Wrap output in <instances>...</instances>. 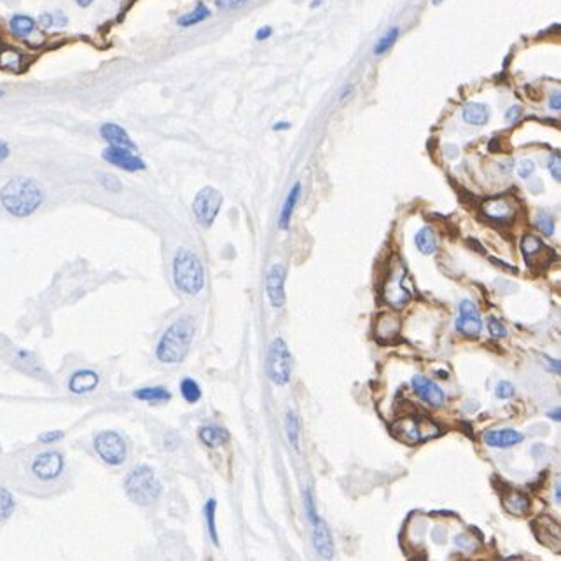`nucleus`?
<instances>
[{"instance_id":"423d86ee","label":"nucleus","mask_w":561,"mask_h":561,"mask_svg":"<svg viewBox=\"0 0 561 561\" xmlns=\"http://www.w3.org/2000/svg\"><path fill=\"white\" fill-rule=\"evenodd\" d=\"M406 266L400 262L399 257L393 259L392 266L389 269V275L385 278L383 287H381V299L389 306L400 310L411 301V293L404 287V280H406Z\"/></svg>"},{"instance_id":"3c124183","label":"nucleus","mask_w":561,"mask_h":561,"mask_svg":"<svg viewBox=\"0 0 561 561\" xmlns=\"http://www.w3.org/2000/svg\"><path fill=\"white\" fill-rule=\"evenodd\" d=\"M76 2H77V5H81V8H88L93 0H76Z\"/></svg>"},{"instance_id":"ea45409f","label":"nucleus","mask_w":561,"mask_h":561,"mask_svg":"<svg viewBox=\"0 0 561 561\" xmlns=\"http://www.w3.org/2000/svg\"><path fill=\"white\" fill-rule=\"evenodd\" d=\"M534 172H535V163L534 161H530V159H523V161L519 163V166H518V175H519V177L528 179Z\"/></svg>"},{"instance_id":"f257e3e1","label":"nucleus","mask_w":561,"mask_h":561,"mask_svg":"<svg viewBox=\"0 0 561 561\" xmlns=\"http://www.w3.org/2000/svg\"><path fill=\"white\" fill-rule=\"evenodd\" d=\"M44 200L43 189L32 179H11L0 192V201L5 210L16 217L32 216Z\"/></svg>"},{"instance_id":"7ed1b4c3","label":"nucleus","mask_w":561,"mask_h":561,"mask_svg":"<svg viewBox=\"0 0 561 561\" xmlns=\"http://www.w3.org/2000/svg\"><path fill=\"white\" fill-rule=\"evenodd\" d=\"M173 282L181 293L189 296H196L205 287L203 264L191 250H179L173 259Z\"/></svg>"},{"instance_id":"37998d69","label":"nucleus","mask_w":561,"mask_h":561,"mask_svg":"<svg viewBox=\"0 0 561 561\" xmlns=\"http://www.w3.org/2000/svg\"><path fill=\"white\" fill-rule=\"evenodd\" d=\"M38 21H41V25H43V27H46V28L54 27V14H51V12H44V14L41 16V19H38Z\"/></svg>"},{"instance_id":"1a4fd4ad","label":"nucleus","mask_w":561,"mask_h":561,"mask_svg":"<svg viewBox=\"0 0 561 561\" xmlns=\"http://www.w3.org/2000/svg\"><path fill=\"white\" fill-rule=\"evenodd\" d=\"M95 450L108 466H121L126 460V442L117 432H100L95 437Z\"/></svg>"},{"instance_id":"2f4dec72","label":"nucleus","mask_w":561,"mask_h":561,"mask_svg":"<svg viewBox=\"0 0 561 561\" xmlns=\"http://www.w3.org/2000/svg\"><path fill=\"white\" fill-rule=\"evenodd\" d=\"M208 16H210V11H208L203 4H198V8L194 9V11L189 12V14H185V16H182V18L179 19V25H181V27H192V25L205 21Z\"/></svg>"},{"instance_id":"393cba45","label":"nucleus","mask_w":561,"mask_h":561,"mask_svg":"<svg viewBox=\"0 0 561 561\" xmlns=\"http://www.w3.org/2000/svg\"><path fill=\"white\" fill-rule=\"evenodd\" d=\"M200 439L203 441V444L210 448H217L222 446L224 442H227L229 435L224 431L222 427H217V425H207V427L200 428Z\"/></svg>"},{"instance_id":"6e6d98bb","label":"nucleus","mask_w":561,"mask_h":561,"mask_svg":"<svg viewBox=\"0 0 561 561\" xmlns=\"http://www.w3.org/2000/svg\"><path fill=\"white\" fill-rule=\"evenodd\" d=\"M442 0H434V4H441Z\"/></svg>"},{"instance_id":"72a5a7b5","label":"nucleus","mask_w":561,"mask_h":561,"mask_svg":"<svg viewBox=\"0 0 561 561\" xmlns=\"http://www.w3.org/2000/svg\"><path fill=\"white\" fill-rule=\"evenodd\" d=\"M397 37H399V28H396V27L390 28V30L387 32V34H385L383 37H381L376 43V46H374V54L381 56L383 53H387V51H389L390 47L396 44Z\"/></svg>"},{"instance_id":"de8ad7c7","label":"nucleus","mask_w":561,"mask_h":561,"mask_svg":"<svg viewBox=\"0 0 561 561\" xmlns=\"http://www.w3.org/2000/svg\"><path fill=\"white\" fill-rule=\"evenodd\" d=\"M8 156H9V147H8V144L2 142V140H0V163L5 161V159H8Z\"/></svg>"},{"instance_id":"c85d7f7f","label":"nucleus","mask_w":561,"mask_h":561,"mask_svg":"<svg viewBox=\"0 0 561 561\" xmlns=\"http://www.w3.org/2000/svg\"><path fill=\"white\" fill-rule=\"evenodd\" d=\"M11 30L12 34L18 35V37H28V35L34 34L35 30V21L34 18L25 14H16L11 18Z\"/></svg>"},{"instance_id":"f8f14e48","label":"nucleus","mask_w":561,"mask_h":561,"mask_svg":"<svg viewBox=\"0 0 561 561\" xmlns=\"http://www.w3.org/2000/svg\"><path fill=\"white\" fill-rule=\"evenodd\" d=\"M521 252H523V257L527 261L528 268L531 269H544L556 259V254H554L549 247L544 245L542 240H538L537 236L531 235L523 236V240H521Z\"/></svg>"},{"instance_id":"7c9ffc66","label":"nucleus","mask_w":561,"mask_h":561,"mask_svg":"<svg viewBox=\"0 0 561 561\" xmlns=\"http://www.w3.org/2000/svg\"><path fill=\"white\" fill-rule=\"evenodd\" d=\"M216 500H208L207 505H205V516H207V527H208V534H210L211 542L219 546V535H217V525H216Z\"/></svg>"},{"instance_id":"5fc2aeb1","label":"nucleus","mask_w":561,"mask_h":561,"mask_svg":"<svg viewBox=\"0 0 561 561\" xmlns=\"http://www.w3.org/2000/svg\"><path fill=\"white\" fill-rule=\"evenodd\" d=\"M320 2H322V0H315V2H313V8H315V5H319Z\"/></svg>"},{"instance_id":"b1692460","label":"nucleus","mask_w":561,"mask_h":561,"mask_svg":"<svg viewBox=\"0 0 561 561\" xmlns=\"http://www.w3.org/2000/svg\"><path fill=\"white\" fill-rule=\"evenodd\" d=\"M299 196H301V182H296L294 187L290 189V192H288L287 200H285V203H284V208H282V211H280V219H278V222H280L282 229H287L288 227V222H290V219H293V211H294V208H296Z\"/></svg>"},{"instance_id":"49530a36","label":"nucleus","mask_w":561,"mask_h":561,"mask_svg":"<svg viewBox=\"0 0 561 561\" xmlns=\"http://www.w3.org/2000/svg\"><path fill=\"white\" fill-rule=\"evenodd\" d=\"M271 34H273V30H271L269 27H264V28H261L257 34H255V37H257V41H264V38H268Z\"/></svg>"},{"instance_id":"a878e982","label":"nucleus","mask_w":561,"mask_h":561,"mask_svg":"<svg viewBox=\"0 0 561 561\" xmlns=\"http://www.w3.org/2000/svg\"><path fill=\"white\" fill-rule=\"evenodd\" d=\"M490 112L485 104H469L463 107V119L469 124H476V126H483L488 123Z\"/></svg>"},{"instance_id":"a18cd8bd","label":"nucleus","mask_w":561,"mask_h":561,"mask_svg":"<svg viewBox=\"0 0 561 561\" xmlns=\"http://www.w3.org/2000/svg\"><path fill=\"white\" fill-rule=\"evenodd\" d=\"M551 108H553V111H560V108H561L560 91L553 93V96H551Z\"/></svg>"},{"instance_id":"412c9836","label":"nucleus","mask_w":561,"mask_h":561,"mask_svg":"<svg viewBox=\"0 0 561 561\" xmlns=\"http://www.w3.org/2000/svg\"><path fill=\"white\" fill-rule=\"evenodd\" d=\"M502 504L509 514L514 516H525L530 511V499L525 493L514 492V490H507L502 496Z\"/></svg>"},{"instance_id":"c756f323","label":"nucleus","mask_w":561,"mask_h":561,"mask_svg":"<svg viewBox=\"0 0 561 561\" xmlns=\"http://www.w3.org/2000/svg\"><path fill=\"white\" fill-rule=\"evenodd\" d=\"M285 431H287V437L290 446L294 450H299V420H297L296 413L288 411L287 420H285Z\"/></svg>"},{"instance_id":"cd10ccee","label":"nucleus","mask_w":561,"mask_h":561,"mask_svg":"<svg viewBox=\"0 0 561 561\" xmlns=\"http://www.w3.org/2000/svg\"><path fill=\"white\" fill-rule=\"evenodd\" d=\"M135 397L140 400H149V402H168L172 399V393L165 387H147L135 392Z\"/></svg>"},{"instance_id":"09e8293b","label":"nucleus","mask_w":561,"mask_h":561,"mask_svg":"<svg viewBox=\"0 0 561 561\" xmlns=\"http://www.w3.org/2000/svg\"><path fill=\"white\" fill-rule=\"evenodd\" d=\"M544 358L547 360V365H551L553 373L560 374V360H554V358H549V357H544Z\"/></svg>"},{"instance_id":"4c0bfd02","label":"nucleus","mask_w":561,"mask_h":561,"mask_svg":"<svg viewBox=\"0 0 561 561\" xmlns=\"http://www.w3.org/2000/svg\"><path fill=\"white\" fill-rule=\"evenodd\" d=\"M247 2H250V0H216V5L220 11H231V9L242 8Z\"/></svg>"},{"instance_id":"f704fd0d","label":"nucleus","mask_w":561,"mask_h":561,"mask_svg":"<svg viewBox=\"0 0 561 561\" xmlns=\"http://www.w3.org/2000/svg\"><path fill=\"white\" fill-rule=\"evenodd\" d=\"M535 226H537V229L540 231L544 236H553L554 219L549 211H544V210L538 211L537 217H535Z\"/></svg>"},{"instance_id":"e433bc0d","label":"nucleus","mask_w":561,"mask_h":561,"mask_svg":"<svg viewBox=\"0 0 561 561\" xmlns=\"http://www.w3.org/2000/svg\"><path fill=\"white\" fill-rule=\"evenodd\" d=\"M495 396L499 397V399H511V397L514 396V387H512V383H509V381H500V383L496 385Z\"/></svg>"},{"instance_id":"5701e85b","label":"nucleus","mask_w":561,"mask_h":561,"mask_svg":"<svg viewBox=\"0 0 561 561\" xmlns=\"http://www.w3.org/2000/svg\"><path fill=\"white\" fill-rule=\"evenodd\" d=\"M485 214L488 219L495 220V222H505L512 217V208L507 201L504 200H492L490 203L485 205Z\"/></svg>"},{"instance_id":"2eb2a0df","label":"nucleus","mask_w":561,"mask_h":561,"mask_svg":"<svg viewBox=\"0 0 561 561\" xmlns=\"http://www.w3.org/2000/svg\"><path fill=\"white\" fill-rule=\"evenodd\" d=\"M104 159L117 168L126 170V172H139V170L146 168V163L139 156H135L131 149H124V147L108 146L104 150Z\"/></svg>"},{"instance_id":"c9c22d12","label":"nucleus","mask_w":561,"mask_h":561,"mask_svg":"<svg viewBox=\"0 0 561 561\" xmlns=\"http://www.w3.org/2000/svg\"><path fill=\"white\" fill-rule=\"evenodd\" d=\"M14 511V496L11 492L0 486V521H4Z\"/></svg>"},{"instance_id":"39448f33","label":"nucleus","mask_w":561,"mask_h":561,"mask_svg":"<svg viewBox=\"0 0 561 561\" xmlns=\"http://www.w3.org/2000/svg\"><path fill=\"white\" fill-rule=\"evenodd\" d=\"M128 496L139 505H150L161 495V483L152 469L142 466L131 470L124 479Z\"/></svg>"},{"instance_id":"4be33fe9","label":"nucleus","mask_w":561,"mask_h":561,"mask_svg":"<svg viewBox=\"0 0 561 561\" xmlns=\"http://www.w3.org/2000/svg\"><path fill=\"white\" fill-rule=\"evenodd\" d=\"M98 383H100V378H98L96 373H93V371H79V373H76L70 378L69 389L73 393H88L93 392L98 387Z\"/></svg>"},{"instance_id":"473e14b6","label":"nucleus","mask_w":561,"mask_h":561,"mask_svg":"<svg viewBox=\"0 0 561 561\" xmlns=\"http://www.w3.org/2000/svg\"><path fill=\"white\" fill-rule=\"evenodd\" d=\"M181 392H182V396H184V399L191 404L198 402L201 397L200 385H198L194 380H191V378H185V380H182Z\"/></svg>"},{"instance_id":"603ef678","label":"nucleus","mask_w":561,"mask_h":561,"mask_svg":"<svg viewBox=\"0 0 561 561\" xmlns=\"http://www.w3.org/2000/svg\"><path fill=\"white\" fill-rule=\"evenodd\" d=\"M288 123H277L275 124V130H287Z\"/></svg>"},{"instance_id":"9d476101","label":"nucleus","mask_w":561,"mask_h":561,"mask_svg":"<svg viewBox=\"0 0 561 561\" xmlns=\"http://www.w3.org/2000/svg\"><path fill=\"white\" fill-rule=\"evenodd\" d=\"M220 205H222V194L216 187L208 185V187L201 189L192 203V210H194L198 222L205 227L211 226L219 214Z\"/></svg>"},{"instance_id":"a19ab883","label":"nucleus","mask_w":561,"mask_h":561,"mask_svg":"<svg viewBox=\"0 0 561 561\" xmlns=\"http://www.w3.org/2000/svg\"><path fill=\"white\" fill-rule=\"evenodd\" d=\"M560 163H561L560 154H553V156H551V161H549V172H551V175H553L554 181H558V182L561 181Z\"/></svg>"},{"instance_id":"ddd939ff","label":"nucleus","mask_w":561,"mask_h":561,"mask_svg":"<svg viewBox=\"0 0 561 561\" xmlns=\"http://www.w3.org/2000/svg\"><path fill=\"white\" fill-rule=\"evenodd\" d=\"M457 329L467 338H477L483 329V320H481L479 312H477L476 304L472 301L466 299L460 303L458 308V320Z\"/></svg>"},{"instance_id":"6ab92c4d","label":"nucleus","mask_w":561,"mask_h":561,"mask_svg":"<svg viewBox=\"0 0 561 561\" xmlns=\"http://www.w3.org/2000/svg\"><path fill=\"white\" fill-rule=\"evenodd\" d=\"M523 434L512 428H502V431H490L485 434V441L492 448H511L523 441Z\"/></svg>"},{"instance_id":"c03bdc74","label":"nucleus","mask_w":561,"mask_h":561,"mask_svg":"<svg viewBox=\"0 0 561 561\" xmlns=\"http://www.w3.org/2000/svg\"><path fill=\"white\" fill-rule=\"evenodd\" d=\"M62 437H63L62 432H56V434H54V432H51V434L41 435V441H43V442H51V441H58V439H62Z\"/></svg>"},{"instance_id":"f03ea898","label":"nucleus","mask_w":561,"mask_h":561,"mask_svg":"<svg viewBox=\"0 0 561 561\" xmlns=\"http://www.w3.org/2000/svg\"><path fill=\"white\" fill-rule=\"evenodd\" d=\"M194 339V323L191 317L175 320L161 336L156 348V357L165 364H179L187 355L189 346Z\"/></svg>"},{"instance_id":"8fccbe9b","label":"nucleus","mask_w":561,"mask_h":561,"mask_svg":"<svg viewBox=\"0 0 561 561\" xmlns=\"http://www.w3.org/2000/svg\"><path fill=\"white\" fill-rule=\"evenodd\" d=\"M551 418L554 420V422H560V416H561V413H560V409H554L553 413H551Z\"/></svg>"},{"instance_id":"9b49d317","label":"nucleus","mask_w":561,"mask_h":561,"mask_svg":"<svg viewBox=\"0 0 561 561\" xmlns=\"http://www.w3.org/2000/svg\"><path fill=\"white\" fill-rule=\"evenodd\" d=\"M65 461L58 451H44L37 455L30 463V472L41 483H49L63 472Z\"/></svg>"},{"instance_id":"0eeeda50","label":"nucleus","mask_w":561,"mask_h":561,"mask_svg":"<svg viewBox=\"0 0 561 561\" xmlns=\"http://www.w3.org/2000/svg\"><path fill=\"white\" fill-rule=\"evenodd\" d=\"M304 507H306V516L310 519V525H312V538L315 551L323 560H331L334 556V542H332L331 531L327 528L325 521L320 519L319 512H317L315 500H313V495L310 490L304 493Z\"/></svg>"},{"instance_id":"f3484780","label":"nucleus","mask_w":561,"mask_h":561,"mask_svg":"<svg viewBox=\"0 0 561 561\" xmlns=\"http://www.w3.org/2000/svg\"><path fill=\"white\" fill-rule=\"evenodd\" d=\"M531 527H534L535 537L540 542L546 546H553V549H560V525L554 519L544 516V518L535 519Z\"/></svg>"},{"instance_id":"4468645a","label":"nucleus","mask_w":561,"mask_h":561,"mask_svg":"<svg viewBox=\"0 0 561 561\" xmlns=\"http://www.w3.org/2000/svg\"><path fill=\"white\" fill-rule=\"evenodd\" d=\"M266 294L271 306L282 308L285 304V268L273 264L266 275Z\"/></svg>"},{"instance_id":"58836bf2","label":"nucleus","mask_w":561,"mask_h":561,"mask_svg":"<svg viewBox=\"0 0 561 561\" xmlns=\"http://www.w3.org/2000/svg\"><path fill=\"white\" fill-rule=\"evenodd\" d=\"M488 329H490V334L493 336V338H504L505 334H507V331H505V327L502 325V323L499 322L496 319H488Z\"/></svg>"},{"instance_id":"864d4df0","label":"nucleus","mask_w":561,"mask_h":561,"mask_svg":"<svg viewBox=\"0 0 561 561\" xmlns=\"http://www.w3.org/2000/svg\"><path fill=\"white\" fill-rule=\"evenodd\" d=\"M554 496H556V500H558V502H560V499H561V495H560V483H558V485H556V492H554Z\"/></svg>"},{"instance_id":"79ce46f5","label":"nucleus","mask_w":561,"mask_h":561,"mask_svg":"<svg viewBox=\"0 0 561 561\" xmlns=\"http://www.w3.org/2000/svg\"><path fill=\"white\" fill-rule=\"evenodd\" d=\"M521 114H523V108L519 107V105H514V107H511L505 112V119H507L509 123H516V121L521 117Z\"/></svg>"},{"instance_id":"dca6fc26","label":"nucleus","mask_w":561,"mask_h":561,"mask_svg":"<svg viewBox=\"0 0 561 561\" xmlns=\"http://www.w3.org/2000/svg\"><path fill=\"white\" fill-rule=\"evenodd\" d=\"M413 389H415L416 396L422 400H425L432 408H441L442 404H444V393H442V390L439 389L434 381L427 380V378H413Z\"/></svg>"},{"instance_id":"a211bd4d","label":"nucleus","mask_w":561,"mask_h":561,"mask_svg":"<svg viewBox=\"0 0 561 561\" xmlns=\"http://www.w3.org/2000/svg\"><path fill=\"white\" fill-rule=\"evenodd\" d=\"M399 331H400V320L399 317L390 315V313H381L378 317V323H376V339L381 343V345H389V343H396V339L399 338Z\"/></svg>"},{"instance_id":"4d7b16f0","label":"nucleus","mask_w":561,"mask_h":561,"mask_svg":"<svg viewBox=\"0 0 561 561\" xmlns=\"http://www.w3.org/2000/svg\"><path fill=\"white\" fill-rule=\"evenodd\" d=\"M2 95H4V93H2V91H0V96H2Z\"/></svg>"},{"instance_id":"6e6552de","label":"nucleus","mask_w":561,"mask_h":561,"mask_svg":"<svg viewBox=\"0 0 561 561\" xmlns=\"http://www.w3.org/2000/svg\"><path fill=\"white\" fill-rule=\"evenodd\" d=\"M268 374L269 380L277 385H287L293 376V355L282 338H277L269 346Z\"/></svg>"},{"instance_id":"20e7f679","label":"nucleus","mask_w":561,"mask_h":561,"mask_svg":"<svg viewBox=\"0 0 561 561\" xmlns=\"http://www.w3.org/2000/svg\"><path fill=\"white\" fill-rule=\"evenodd\" d=\"M390 432L397 441L408 446H416L437 437L441 434V428L425 415H404L390 425Z\"/></svg>"},{"instance_id":"bb28decb","label":"nucleus","mask_w":561,"mask_h":561,"mask_svg":"<svg viewBox=\"0 0 561 561\" xmlns=\"http://www.w3.org/2000/svg\"><path fill=\"white\" fill-rule=\"evenodd\" d=\"M415 242L423 255H431L437 250V236H435V233L431 227H423V229H420L418 233H416Z\"/></svg>"},{"instance_id":"aec40b11","label":"nucleus","mask_w":561,"mask_h":561,"mask_svg":"<svg viewBox=\"0 0 561 561\" xmlns=\"http://www.w3.org/2000/svg\"><path fill=\"white\" fill-rule=\"evenodd\" d=\"M100 133L105 140L108 142V146L114 147H124V149H131L135 150V142L130 139V135L124 131V128H121L119 124L114 123H107L100 128Z\"/></svg>"}]
</instances>
